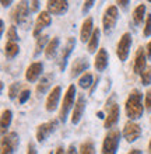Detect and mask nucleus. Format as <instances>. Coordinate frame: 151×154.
I'll return each mask as SVG.
<instances>
[{"mask_svg": "<svg viewBox=\"0 0 151 154\" xmlns=\"http://www.w3.org/2000/svg\"><path fill=\"white\" fill-rule=\"evenodd\" d=\"M20 52V46L16 44V42H7L6 46H4V53H6V57L7 59H13L16 57Z\"/></svg>", "mask_w": 151, "mask_h": 154, "instance_id": "nucleus-26", "label": "nucleus"}, {"mask_svg": "<svg viewBox=\"0 0 151 154\" xmlns=\"http://www.w3.org/2000/svg\"><path fill=\"white\" fill-rule=\"evenodd\" d=\"M42 70H44V65H42L41 62H34L31 65L28 66V69L25 72V79L29 83H34V81H37L42 74Z\"/></svg>", "mask_w": 151, "mask_h": 154, "instance_id": "nucleus-17", "label": "nucleus"}, {"mask_svg": "<svg viewBox=\"0 0 151 154\" xmlns=\"http://www.w3.org/2000/svg\"><path fill=\"white\" fill-rule=\"evenodd\" d=\"M49 154H52V153H49Z\"/></svg>", "mask_w": 151, "mask_h": 154, "instance_id": "nucleus-49", "label": "nucleus"}, {"mask_svg": "<svg viewBox=\"0 0 151 154\" xmlns=\"http://www.w3.org/2000/svg\"><path fill=\"white\" fill-rule=\"evenodd\" d=\"M119 143H120V132L116 129L108 132V134L104 139V143H102V154H116L119 147Z\"/></svg>", "mask_w": 151, "mask_h": 154, "instance_id": "nucleus-4", "label": "nucleus"}, {"mask_svg": "<svg viewBox=\"0 0 151 154\" xmlns=\"http://www.w3.org/2000/svg\"><path fill=\"white\" fill-rule=\"evenodd\" d=\"M29 97H31V91H29L28 88L23 90L20 94V97H18V102H20V104H25V102L29 100Z\"/></svg>", "mask_w": 151, "mask_h": 154, "instance_id": "nucleus-33", "label": "nucleus"}, {"mask_svg": "<svg viewBox=\"0 0 151 154\" xmlns=\"http://www.w3.org/2000/svg\"><path fill=\"white\" fill-rule=\"evenodd\" d=\"M141 98H143V95L137 88L131 90L129 97H127L126 104H125V109H126V115L130 121H136V119H140L143 116L144 106Z\"/></svg>", "mask_w": 151, "mask_h": 154, "instance_id": "nucleus-1", "label": "nucleus"}, {"mask_svg": "<svg viewBox=\"0 0 151 154\" xmlns=\"http://www.w3.org/2000/svg\"><path fill=\"white\" fill-rule=\"evenodd\" d=\"M94 21L91 17L86 18L81 24V29H80V38H81V42H88L90 38L92 37V32H94Z\"/></svg>", "mask_w": 151, "mask_h": 154, "instance_id": "nucleus-19", "label": "nucleus"}, {"mask_svg": "<svg viewBox=\"0 0 151 154\" xmlns=\"http://www.w3.org/2000/svg\"><path fill=\"white\" fill-rule=\"evenodd\" d=\"M11 119H13V112L10 109H4L2 112V122H0V130H2V134H4L7 132L8 126L11 125Z\"/></svg>", "mask_w": 151, "mask_h": 154, "instance_id": "nucleus-21", "label": "nucleus"}, {"mask_svg": "<svg viewBox=\"0 0 151 154\" xmlns=\"http://www.w3.org/2000/svg\"><path fill=\"white\" fill-rule=\"evenodd\" d=\"M20 87H21L20 83H13V84L8 87V98H10V100H14L17 95L20 97V94H21Z\"/></svg>", "mask_w": 151, "mask_h": 154, "instance_id": "nucleus-30", "label": "nucleus"}, {"mask_svg": "<svg viewBox=\"0 0 151 154\" xmlns=\"http://www.w3.org/2000/svg\"><path fill=\"white\" fill-rule=\"evenodd\" d=\"M144 14H146V4L141 3L133 10V16H131L133 17V23L136 25H140L144 20Z\"/></svg>", "mask_w": 151, "mask_h": 154, "instance_id": "nucleus-24", "label": "nucleus"}, {"mask_svg": "<svg viewBox=\"0 0 151 154\" xmlns=\"http://www.w3.org/2000/svg\"><path fill=\"white\" fill-rule=\"evenodd\" d=\"M141 83L144 85H148L151 83V66H147V69L141 74Z\"/></svg>", "mask_w": 151, "mask_h": 154, "instance_id": "nucleus-32", "label": "nucleus"}, {"mask_svg": "<svg viewBox=\"0 0 151 154\" xmlns=\"http://www.w3.org/2000/svg\"><path fill=\"white\" fill-rule=\"evenodd\" d=\"M119 18V11L116 6H109L104 11V16H102V25H104V32L109 34L112 29L115 28L116 25V21Z\"/></svg>", "mask_w": 151, "mask_h": 154, "instance_id": "nucleus-5", "label": "nucleus"}, {"mask_svg": "<svg viewBox=\"0 0 151 154\" xmlns=\"http://www.w3.org/2000/svg\"><path fill=\"white\" fill-rule=\"evenodd\" d=\"M148 147H150V153H151V140H150V143H148Z\"/></svg>", "mask_w": 151, "mask_h": 154, "instance_id": "nucleus-47", "label": "nucleus"}, {"mask_svg": "<svg viewBox=\"0 0 151 154\" xmlns=\"http://www.w3.org/2000/svg\"><path fill=\"white\" fill-rule=\"evenodd\" d=\"M11 3H13L11 0H2V6H3V7H8Z\"/></svg>", "mask_w": 151, "mask_h": 154, "instance_id": "nucleus-43", "label": "nucleus"}, {"mask_svg": "<svg viewBox=\"0 0 151 154\" xmlns=\"http://www.w3.org/2000/svg\"><path fill=\"white\" fill-rule=\"evenodd\" d=\"M90 67V62L86 57H77L74 59L71 63V72H70V77H77L81 73H84L87 69Z\"/></svg>", "mask_w": 151, "mask_h": 154, "instance_id": "nucleus-18", "label": "nucleus"}, {"mask_svg": "<svg viewBox=\"0 0 151 154\" xmlns=\"http://www.w3.org/2000/svg\"><path fill=\"white\" fill-rule=\"evenodd\" d=\"M127 154H141V150H139V149H131Z\"/></svg>", "mask_w": 151, "mask_h": 154, "instance_id": "nucleus-44", "label": "nucleus"}, {"mask_svg": "<svg viewBox=\"0 0 151 154\" xmlns=\"http://www.w3.org/2000/svg\"><path fill=\"white\" fill-rule=\"evenodd\" d=\"M146 52H147V57L151 59V41L147 44V48H146Z\"/></svg>", "mask_w": 151, "mask_h": 154, "instance_id": "nucleus-42", "label": "nucleus"}, {"mask_svg": "<svg viewBox=\"0 0 151 154\" xmlns=\"http://www.w3.org/2000/svg\"><path fill=\"white\" fill-rule=\"evenodd\" d=\"M144 37H150L151 35V14L147 16V20H146V27H144Z\"/></svg>", "mask_w": 151, "mask_h": 154, "instance_id": "nucleus-34", "label": "nucleus"}, {"mask_svg": "<svg viewBox=\"0 0 151 154\" xmlns=\"http://www.w3.org/2000/svg\"><path fill=\"white\" fill-rule=\"evenodd\" d=\"M66 154H78L77 147L74 146V144H70L69 149H67V151H66Z\"/></svg>", "mask_w": 151, "mask_h": 154, "instance_id": "nucleus-39", "label": "nucleus"}, {"mask_svg": "<svg viewBox=\"0 0 151 154\" xmlns=\"http://www.w3.org/2000/svg\"><path fill=\"white\" fill-rule=\"evenodd\" d=\"M55 154H66L65 147H63V146H59V147L56 149V151H55Z\"/></svg>", "mask_w": 151, "mask_h": 154, "instance_id": "nucleus-41", "label": "nucleus"}, {"mask_svg": "<svg viewBox=\"0 0 151 154\" xmlns=\"http://www.w3.org/2000/svg\"><path fill=\"white\" fill-rule=\"evenodd\" d=\"M50 79H52V76H44L41 79V81L38 83L37 85V94L38 95H42V94H45L46 91H48V88H49L50 85Z\"/></svg>", "mask_w": 151, "mask_h": 154, "instance_id": "nucleus-28", "label": "nucleus"}, {"mask_svg": "<svg viewBox=\"0 0 151 154\" xmlns=\"http://www.w3.org/2000/svg\"><path fill=\"white\" fill-rule=\"evenodd\" d=\"M94 2H84V3H83V8H81V11H83V14H86V13H88L90 11V8L92 7V6H94Z\"/></svg>", "mask_w": 151, "mask_h": 154, "instance_id": "nucleus-36", "label": "nucleus"}, {"mask_svg": "<svg viewBox=\"0 0 151 154\" xmlns=\"http://www.w3.org/2000/svg\"><path fill=\"white\" fill-rule=\"evenodd\" d=\"M29 6H31V10H32V11H37L38 7H39V2H31Z\"/></svg>", "mask_w": 151, "mask_h": 154, "instance_id": "nucleus-40", "label": "nucleus"}, {"mask_svg": "<svg viewBox=\"0 0 151 154\" xmlns=\"http://www.w3.org/2000/svg\"><path fill=\"white\" fill-rule=\"evenodd\" d=\"M119 115H120L119 105L116 102H112L109 105V109H108V115H106V118H105V122H104V128H105V129L113 128L119 121Z\"/></svg>", "mask_w": 151, "mask_h": 154, "instance_id": "nucleus-14", "label": "nucleus"}, {"mask_svg": "<svg viewBox=\"0 0 151 154\" xmlns=\"http://www.w3.org/2000/svg\"><path fill=\"white\" fill-rule=\"evenodd\" d=\"M48 35H41V37L37 38V44H35V51H34V56H39L41 52H45L46 46L49 44V39H48Z\"/></svg>", "mask_w": 151, "mask_h": 154, "instance_id": "nucleus-22", "label": "nucleus"}, {"mask_svg": "<svg viewBox=\"0 0 151 154\" xmlns=\"http://www.w3.org/2000/svg\"><path fill=\"white\" fill-rule=\"evenodd\" d=\"M56 129H57V121H55V119L49 122H45V123H41L37 128V140L39 143L45 142Z\"/></svg>", "mask_w": 151, "mask_h": 154, "instance_id": "nucleus-8", "label": "nucleus"}, {"mask_svg": "<svg viewBox=\"0 0 151 154\" xmlns=\"http://www.w3.org/2000/svg\"><path fill=\"white\" fill-rule=\"evenodd\" d=\"M141 136V126L137 125L136 122H127L123 128V137L126 139L127 143H133Z\"/></svg>", "mask_w": 151, "mask_h": 154, "instance_id": "nucleus-9", "label": "nucleus"}, {"mask_svg": "<svg viewBox=\"0 0 151 154\" xmlns=\"http://www.w3.org/2000/svg\"><path fill=\"white\" fill-rule=\"evenodd\" d=\"M18 39V34H17V28L14 25H11L7 31V42H16Z\"/></svg>", "mask_w": 151, "mask_h": 154, "instance_id": "nucleus-31", "label": "nucleus"}, {"mask_svg": "<svg viewBox=\"0 0 151 154\" xmlns=\"http://www.w3.org/2000/svg\"><path fill=\"white\" fill-rule=\"evenodd\" d=\"M74 46H76V39H74L73 37H69L67 41H66V45L63 46V49H62L60 57H59V67H60V70L66 69L67 60H69L70 55H71V52H73Z\"/></svg>", "mask_w": 151, "mask_h": 154, "instance_id": "nucleus-11", "label": "nucleus"}, {"mask_svg": "<svg viewBox=\"0 0 151 154\" xmlns=\"http://www.w3.org/2000/svg\"><path fill=\"white\" fill-rule=\"evenodd\" d=\"M131 44H133V39H131V34L130 32H125L120 38V41L118 42V46H116V55H118L119 60L120 62H126L127 56L130 53V48Z\"/></svg>", "mask_w": 151, "mask_h": 154, "instance_id": "nucleus-6", "label": "nucleus"}, {"mask_svg": "<svg viewBox=\"0 0 151 154\" xmlns=\"http://www.w3.org/2000/svg\"><path fill=\"white\" fill-rule=\"evenodd\" d=\"M150 3H151V0H150Z\"/></svg>", "mask_w": 151, "mask_h": 154, "instance_id": "nucleus-48", "label": "nucleus"}, {"mask_svg": "<svg viewBox=\"0 0 151 154\" xmlns=\"http://www.w3.org/2000/svg\"><path fill=\"white\" fill-rule=\"evenodd\" d=\"M46 8H48L49 14L63 16L69 10V2H66V0H49L46 3Z\"/></svg>", "mask_w": 151, "mask_h": 154, "instance_id": "nucleus-12", "label": "nucleus"}, {"mask_svg": "<svg viewBox=\"0 0 151 154\" xmlns=\"http://www.w3.org/2000/svg\"><path fill=\"white\" fill-rule=\"evenodd\" d=\"M98 118H101L102 119V118H104V114H102V112H98Z\"/></svg>", "mask_w": 151, "mask_h": 154, "instance_id": "nucleus-46", "label": "nucleus"}, {"mask_svg": "<svg viewBox=\"0 0 151 154\" xmlns=\"http://www.w3.org/2000/svg\"><path fill=\"white\" fill-rule=\"evenodd\" d=\"M84 111H86V97L78 95L77 100H76V105L73 108V114H71V123L73 125H77L78 122L81 121Z\"/></svg>", "mask_w": 151, "mask_h": 154, "instance_id": "nucleus-15", "label": "nucleus"}, {"mask_svg": "<svg viewBox=\"0 0 151 154\" xmlns=\"http://www.w3.org/2000/svg\"><path fill=\"white\" fill-rule=\"evenodd\" d=\"M52 24V17L48 11H41L37 17V21H35V27H34V37H41V31L46 27H49Z\"/></svg>", "mask_w": 151, "mask_h": 154, "instance_id": "nucleus-10", "label": "nucleus"}, {"mask_svg": "<svg viewBox=\"0 0 151 154\" xmlns=\"http://www.w3.org/2000/svg\"><path fill=\"white\" fill-rule=\"evenodd\" d=\"M3 32H4V21L2 20L0 21V35H3Z\"/></svg>", "mask_w": 151, "mask_h": 154, "instance_id": "nucleus-45", "label": "nucleus"}, {"mask_svg": "<svg viewBox=\"0 0 151 154\" xmlns=\"http://www.w3.org/2000/svg\"><path fill=\"white\" fill-rule=\"evenodd\" d=\"M78 85H80L81 88H90L91 85H92V74L84 73L80 77V80H78Z\"/></svg>", "mask_w": 151, "mask_h": 154, "instance_id": "nucleus-29", "label": "nucleus"}, {"mask_svg": "<svg viewBox=\"0 0 151 154\" xmlns=\"http://www.w3.org/2000/svg\"><path fill=\"white\" fill-rule=\"evenodd\" d=\"M134 73L136 74H143V72L147 69V53L143 46H140L136 51V57H134Z\"/></svg>", "mask_w": 151, "mask_h": 154, "instance_id": "nucleus-13", "label": "nucleus"}, {"mask_svg": "<svg viewBox=\"0 0 151 154\" xmlns=\"http://www.w3.org/2000/svg\"><path fill=\"white\" fill-rule=\"evenodd\" d=\"M13 20L16 24L23 27L24 29L28 28L31 24V17H29V3L27 2H20L16 6L14 11H13Z\"/></svg>", "mask_w": 151, "mask_h": 154, "instance_id": "nucleus-2", "label": "nucleus"}, {"mask_svg": "<svg viewBox=\"0 0 151 154\" xmlns=\"http://www.w3.org/2000/svg\"><path fill=\"white\" fill-rule=\"evenodd\" d=\"M27 154H37V147H35V143H34V142H29L28 143Z\"/></svg>", "mask_w": 151, "mask_h": 154, "instance_id": "nucleus-37", "label": "nucleus"}, {"mask_svg": "<svg viewBox=\"0 0 151 154\" xmlns=\"http://www.w3.org/2000/svg\"><path fill=\"white\" fill-rule=\"evenodd\" d=\"M108 62H109V55L106 52L104 48H101L95 56V62H94V66L97 72H104V70L108 67Z\"/></svg>", "mask_w": 151, "mask_h": 154, "instance_id": "nucleus-20", "label": "nucleus"}, {"mask_svg": "<svg viewBox=\"0 0 151 154\" xmlns=\"http://www.w3.org/2000/svg\"><path fill=\"white\" fill-rule=\"evenodd\" d=\"M74 100H76V85L70 84L65 94V97H63V104H62L60 112H59V119H60V122H63V123H65L67 116H69L71 108H74V105H76V101H74Z\"/></svg>", "mask_w": 151, "mask_h": 154, "instance_id": "nucleus-3", "label": "nucleus"}, {"mask_svg": "<svg viewBox=\"0 0 151 154\" xmlns=\"http://www.w3.org/2000/svg\"><path fill=\"white\" fill-rule=\"evenodd\" d=\"M20 143V137L16 132L7 133L2 139V154H13Z\"/></svg>", "mask_w": 151, "mask_h": 154, "instance_id": "nucleus-7", "label": "nucleus"}, {"mask_svg": "<svg viewBox=\"0 0 151 154\" xmlns=\"http://www.w3.org/2000/svg\"><path fill=\"white\" fill-rule=\"evenodd\" d=\"M57 48H59V38L53 37L52 39L49 41V44H48V46H46V49H45V56L48 57V59H52V57L56 55Z\"/></svg>", "mask_w": 151, "mask_h": 154, "instance_id": "nucleus-25", "label": "nucleus"}, {"mask_svg": "<svg viewBox=\"0 0 151 154\" xmlns=\"http://www.w3.org/2000/svg\"><path fill=\"white\" fill-rule=\"evenodd\" d=\"M60 94H62L60 85H56V87L49 93V95H48V98H46V104H45L48 112H53V111L57 108V105H59V100H60Z\"/></svg>", "mask_w": 151, "mask_h": 154, "instance_id": "nucleus-16", "label": "nucleus"}, {"mask_svg": "<svg viewBox=\"0 0 151 154\" xmlns=\"http://www.w3.org/2000/svg\"><path fill=\"white\" fill-rule=\"evenodd\" d=\"M78 154H95V146L91 139H87L80 144Z\"/></svg>", "mask_w": 151, "mask_h": 154, "instance_id": "nucleus-27", "label": "nucleus"}, {"mask_svg": "<svg viewBox=\"0 0 151 154\" xmlns=\"http://www.w3.org/2000/svg\"><path fill=\"white\" fill-rule=\"evenodd\" d=\"M99 35H101L99 28H95L94 32H92V37L90 38L88 45H87V49H88V52L90 53L97 52V48H98V44H99Z\"/></svg>", "mask_w": 151, "mask_h": 154, "instance_id": "nucleus-23", "label": "nucleus"}, {"mask_svg": "<svg viewBox=\"0 0 151 154\" xmlns=\"http://www.w3.org/2000/svg\"><path fill=\"white\" fill-rule=\"evenodd\" d=\"M116 4H118L120 8H123V10H125V8H127V6L130 4V2H129V0H118V2H116Z\"/></svg>", "mask_w": 151, "mask_h": 154, "instance_id": "nucleus-38", "label": "nucleus"}, {"mask_svg": "<svg viewBox=\"0 0 151 154\" xmlns=\"http://www.w3.org/2000/svg\"><path fill=\"white\" fill-rule=\"evenodd\" d=\"M144 105H146V109L148 112H151V90H148L146 93V101H144Z\"/></svg>", "mask_w": 151, "mask_h": 154, "instance_id": "nucleus-35", "label": "nucleus"}]
</instances>
